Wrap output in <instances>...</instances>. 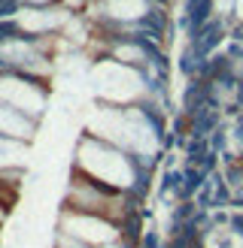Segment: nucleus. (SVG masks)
Wrapping results in <instances>:
<instances>
[{
  "label": "nucleus",
  "instance_id": "7ed1b4c3",
  "mask_svg": "<svg viewBox=\"0 0 243 248\" xmlns=\"http://www.w3.org/2000/svg\"><path fill=\"white\" fill-rule=\"evenodd\" d=\"M61 233L82 245H109V242L122 239V230H116V224H109L104 218H94V215H79V212L61 215Z\"/></svg>",
  "mask_w": 243,
  "mask_h": 248
},
{
  "label": "nucleus",
  "instance_id": "20e7f679",
  "mask_svg": "<svg viewBox=\"0 0 243 248\" xmlns=\"http://www.w3.org/2000/svg\"><path fill=\"white\" fill-rule=\"evenodd\" d=\"M34 130H36V121L34 118H28L24 112H18V109L0 103V136L18 142V140H31Z\"/></svg>",
  "mask_w": 243,
  "mask_h": 248
},
{
  "label": "nucleus",
  "instance_id": "39448f33",
  "mask_svg": "<svg viewBox=\"0 0 243 248\" xmlns=\"http://www.w3.org/2000/svg\"><path fill=\"white\" fill-rule=\"evenodd\" d=\"M104 16L122 24L149 18V0H104Z\"/></svg>",
  "mask_w": 243,
  "mask_h": 248
},
{
  "label": "nucleus",
  "instance_id": "f257e3e1",
  "mask_svg": "<svg viewBox=\"0 0 243 248\" xmlns=\"http://www.w3.org/2000/svg\"><path fill=\"white\" fill-rule=\"evenodd\" d=\"M79 172L104 188H131L137 182V170L125 155L94 140H82L79 145Z\"/></svg>",
  "mask_w": 243,
  "mask_h": 248
},
{
  "label": "nucleus",
  "instance_id": "423d86ee",
  "mask_svg": "<svg viewBox=\"0 0 243 248\" xmlns=\"http://www.w3.org/2000/svg\"><path fill=\"white\" fill-rule=\"evenodd\" d=\"M213 9H216V16H228V12L237 9V0H213Z\"/></svg>",
  "mask_w": 243,
  "mask_h": 248
},
{
  "label": "nucleus",
  "instance_id": "f03ea898",
  "mask_svg": "<svg viewBox=\"0 0 243 248\" xmlns=\"http://www.w3.org/2000/svg\"><path fill=\"white\" fill-rule=\"evenodd\" d=\"M0 103L18 109V112H24L28 118L36 121L46 109V88L40 82L6 73V76H0Z\"/></svg>",
  "mask_w": 243,
  "mask_h": 248
}]
</instances>
